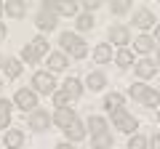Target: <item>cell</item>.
I'll use <instances>...</instances> for the list:
<instances>
[{
  "label": "cell",
  "mask_w": 160,
  "mask_h": 149,
  "mask_svg": "<svg viewBox=\"0 0 160 149\" xmlns=\"http://www.w3.org/2000/svg\"><path fill=\"white\" fill-rule=\"evenodd\" d=\"M128 93H131L136 101H142L144 107H158V104H160V93L155 91V88H149V85H142V83L131 85V88H128Z\"/></svg>",
  "instance_id": "obj_1"
},
{
  "label": "cell",
  "mask_w": 160,
  "mask_h": 149,
  "mask_svg": "<svg viewBox=\"0 0 160 149\" xmlns=\"http://www.w3.org/2000/svg\"><path fill=\"white\" fill-rule=\"evenodd\" d=\"M59 43H62V48H64V51H69V56H75V59H83V56L88 53L86 43L80 40L78 35H72V32H62Z\"/></svg>",
  "instance_id": "obj_2"
},
{
  "label": "cell",
  "mask_w": 160,
  "mask_h": 149,
  "mask_svg": "<svg viewBox=\"0 0 160 149\" xmlns=\"http://www.w3.org/2000/svg\"><path fill=\"white\" fill-rule=\"evenodd\" d=\"M112 123H115V128L123 131V133H133V131H136V120H133V115H128L126 109L112 112Z\"/></svg>",
  "instance_id": "obj_3"
},
{
  "label": "cell",
  "mask_w": 160,
  "mask_h": 149,
  "mask_svg": "<svg viewBox=\"0 0 160 149\" xmlns=\"http://www.w3.org/2000/svg\"><path fill=\"white\" fill-rule=\"evenodd\" d=\"M13 101H16V107L24 109V112H35V107H38V93H35V91H27V88H22V91H16Z\"/></svg>",
  "instance_id": "obj_4"
},
{
  "label": "cell",
  "mask_w": 160,
  "mask_h": 149,
  "mask_svg": "<svg viewBox=\"0 0 160 149\" xmlns=\"http://www.w3.org/2000/svg\"><path fill=\"white\" fill-rule=\"evenodd\" d=\"M32 85H35V91L38 93H53V74L51 72H35V77H32Z\"/></svg>",
  "instance_id": "obj_5"
},
{
  "label": "cell",
  "mask_w": 160,
  "mask_h": 149,
  "mask_svg": "<svg viewBox=\"0 0 160 149\" xmlns=\"http://www.w3.org/2000/svg\"><path fill=\"white\" fill-rule=\"evenodd\" d=\"M109 40H112L115 46L126 48V43H131V32H128V27H123V24H115V27H109Z\"/></svg>",
  "instance_id": "obj_6"
},
{
  "label": "cell",
  "mask_w": 160,
  "mask_h": 149,
  "mask_svg": "<svg viewBox=\"0 0 160 149\" xmlns=\"http://www.w3.org/2000/svg\"><path fill=\"white\" fill-rule=\"evenodd\" d=\"M48 123H51V117H48V112H43V109H35L32 115H29V128H32V131H46Z\"/></svg>",
  "instance_id": "obj_7"
},
{
  "label": "cell",
  "mask_w": 160,
  "mask_h": 149,
  "mask_svg": "<svg viewBox=\"0 0 160 149\" xmlns=\"http://www.w3.org/2000/svg\"><path fill=\"white\" fill-rule=\"evenodd\" d=\"M133 24H136L139 29H149V27L155 24L152 11H147V8H139V11H133Z\"/></svg>",
  "instance_id": "obj_8"
},
{
  "label": "cell",
  "mask_w": 160,
  "mask_h": 149,
  "mask_svg": "<svg viewBox=\"0 0 160 149\" xmlns=\"http://www.w3.org/2000/svg\"><path fill=\"white\" fill-rule=\"evenodd\" d=\"M35 22H38V27H40V29H53V27H56V13H53V11H48V8L43 6Z\"/></svg>",
  "instance_id": "obj_9"
},
{
  "label": "cell",
  "mask_w": 160,
  "mask_h": 149,
  "mask_svg": "<svg viewBox=\"0 0 160 149\" xmlns=\"http://www.w3.org/2000/svg\"><path fill=\"white\" fill-rule=\"evenodd\" d=\"M3 11L8 16H13V19H22L27 13V3H22V0H8V3H3Z\"/></svg>",
  "instance_id": "obj_10"
},
{
  "label": "cell",
  "mask_w": 160,
  "mask_h": 149,
  "mask_svg": "<svg viewBox=\"0 0 160 149\" xmlns=\"http://www.w3.org/2000/svg\"><path fill=\"white\" fill-rule=\"evenodd\" d=\"M51 120L56 123L59 128H69L75 120H78V117H75V112H72V109H56V115H53Z\"/></svg>",
  "instance_id": "obj_11"
},
{
  "label": "cell",
  "mask_w": 160,
  "mask_h": 149,
  "mask_svg": "<svg viewBox=\"0 0 160 149\" xmlns=\"http://www.w3.org/2000/svg\"><path fill=\"white\" fill-rule=\"evenodd\" d=\"M46 8L53 11V13H62V16H75L78 13V6L75 3H46Z\"/></svg>",
  "instance_id": "obj_12"
},
{
  "label": "cell",
  "mask_w": 160,
  "mask_h": 149,
  "mask_svg": "<svg viewBox=\"0 0 160 149\" xmlns=\"http://www.w3.org/2000/svg\"><path fill=\"white\" fill-rule=\"evenodd\" d=\"M155 69H158V64L152 61V59H142V61H136V74L142 77V80H147V77H152Z\"/></svg>",
  "instance_id": "obj_13"
},
{
  "label": "cell",
  "mask_w": 160,
  "mask_h": 149,
  "mask_svg": "<svg viewBox=\"0 0 160 149\" xmlns=\"http://www.w3.org/2000/svg\"><path fill=\"white\" fill-rule=\"evenodd\" d=\"M3 144H6V149H19L24 144V133L22 131H8L6 138H3Z\"/></svg>",
  "instance_id": "obj_14"
},
{
  "label": "cell",
  "mask_w": 160,
  "mask_h": 149,
  "mask_svg": "<svg viewBox=\"0 0 160 149\" xmlns=\"http://www.w3.org/2000/svg\"><path fill=\"white\" fill-rule=\"evenodd\" d=\"M64 133H67V138H69V141H80V138H86V125L75 120L69 128H64Z\"/></svg>",
  "instance_id": "obj_15"
},
{
  "label": "cell",
  "mask_w": 160,
  "mask_h": 149,
  "mask_svg": "<svg viewBox=\"0 0 160 149\" xmlns=\"http://www.w3.org/2000/svg\"><path fill=\"white\" fill-rule=\"evenodd\" d=\"M64 93H67L69 99H78L80 93H83V85H80L78 77H69V80H64Z\"/></svg>",
  "instance_id": "obj_16"
},
{
  "label": "cell",
  "mask_w": 160,
  "mask_h": 149,
  "mask_svg": "<svg viewBox=\"0 0 160 149\" xmlns=\"http://www.w3.org/2000/svg\"><path fill=\"white\" fill-rule=\"evenodd\" d=\"M91 149H112V133H99V136H93Z\"/></svg>",
  "instance_id": "obj_17"
},
{
  "label": "cell",
  "mask_w": 160,
  "mask_h": 149,
  "mask_svg": "<svg viewBox=\"0 0 160 149\" xmlns=\"http://www.w3.org/2000/svg\"><path fill=\"white\" fill-rule=\"evenodd\" d=\"M88 88H91V91H102L104 85H107V77H104L102 72H88Z\"/></svg>",
  "instance_id": "obj_18"
},
{
  "label": "cell",
  "mask_w": 160,
  "mask_h": 149,
  "mask_svg": "<svg viewBox=\"0 0 160 149\" xmlns=\"http://www.w3.org/2000/svg\"><path fill=\"white\" fill-rule=\"evenodd\" d=\"M104 109H107V112H118V109H123V96H120V93H109V96H104Z\"/></svg>",
  "instance_id": "obj_19"
},
{
  "label": "cell",
  "mask_w": 160,
  "mask_h": 149,
  "mask_svg": "<svg viewBox=\"0 0 160 149\" xmlns=\"http://www.w3.org/2000/svg\"><path fill=\"white\" fill-rule=\"evenodd\" d=\"M93 59H96V64H107L109 59H112V48H109L107 43L96 46V51H93Z\"/></svg>",
  "instance_id": "obj_20"
},
{
  "label": "cell",
  "mask_w": 160,
  "mask_h": 149,
  "mask_svg": "<svg viewBox=\"0 0 160 149\" xmlns=\"http://www.w3.org/2000/svg\"><path fill=\"white\" fill-rule=\"evenodd\" d=\"M88 128H91V136L107 133V120L104 117H88Z\"/></svg>",
  "instance_id": "obj_21"
},
{
  "label": "cell",
  "mask_w": 160,
  "mask_h": 149,
  "mask_svg": "<svg viewBox=\"0 0 160 149\" xmlns=\"http://www.w3.org/2000/svg\"><path fill=\"white\" fill-rule=\"evenodd\" d=\"M11 123V101L0 99V128L6 131V125Z\"/></svg>",
  "instance_id": "obj_22"
},
{
  "label": "cell",
  "mask_w": 160,
  "mask_h": 149,
  "mask_svg": "<svg viewBox=\"0 0 160 149\" xmlns=\"http://www.w3.org/2000/svg\"><path fill=\"white\" fill-rule=\"evenodd\" d=\"M48 67H51L53 72L64 69L67 67V56H64V53H51V56H48Z\"/></svg>",
  "instance_id": "obj_23"
},
{
  "label": "cell",
  "mask_w": 160,
  "mask_h": 149,
  "mask_svg": "<svg viewBox=\"0 0 160 149\" xmlns=\"http://www.w3.org/2000/svg\"><path fill=\"white\" fill-rule=\"evenodd\" d=\"M3 67H6V77H19L22 74V61H16V59L3 61Z\"/></svg>",
  "instance_id": "obj_24"
},
{
  "label": "cell",
  "mask_w": 160,
  "mask_h": 149,
  "mask_svg": "<svg viewBox=\"0 0 160 149\" xmlns=\"http://www.w3.org/2000/svg\"><path fill=\"white\" fill-rule=\"evenodd\" d=\"M29 48H32V51L38 53V59H40V56H43V53L48 51V40H46V37H43V35H38V37H35L32 43H29Z\"/></svg>",
  "instance_id": "obj_25"
},
{
  "label": "cell",
  "mask_w": 160,
  "mask_h": 149,
  "mask_svg": "<svg viewBox=\"0 0 160 149\" xmlns=\"http://www.w3.org/2000/svg\"><path fill=\"white\" fill-rule=\"evenodd\" d=\"M152 46H155V40L149 37V35L136 37V51H139V53H149V51H152Z\"/></svg>",
  "instance_id": "obj_26"
},
{
  "label": "cell",
  "mask_w": 160,
  "mask_h": 149,
  "mask_svg": "<svg viewBox=\"0 0 160 149\" xmlns=\"http://www.w3.org/2000/svg\"><path fill=\"white\" fill-rule=\"evenodd\" d=\"M115 61H118V67H131L133 53L128 51V48H120V51H118V56H115Z\"/></svg>",
  "instance_id": "obj_27"
},
{
  "label": "cell",
  "mask_w": 160,
  "mask_h": 149,
  "mask_svg": "<svg viewBox=\"0 0 160 149\" xmlns=\"http://www.w3.org/2000/svg\"><path fill=\"white\" fill-rule=\"evenodd\" d=\"M128 149H147V138L139 136V133H133L131 141H128Z\"/></svg>",
  "instance_id": "obj_28"
},
{
  "label": "cell",
  "mask_w": 160,
  "mask_h": 149,
  "mask_svg": "<svg viewBox=\"0 0 160 149\" xmlns=\"http://www.w3.org/2000/svg\"><path fill=\"white\" fill-rule=\"evenodd\" d=\"M75 24H78V29H91L93 27V16H91V13H83V16H78Z\"/></svg>",
  "instance_id": "obj_29"
},
{
  "label": "cell",
  "mask_w": 160,
  "mask_h": 149,
  "mask_svg": "<svg viewBox=\"0 0 160 149\" xmlns=\"http://www.w3.org/2000/svg\"><path fill=\"white\" fill-rule=\"evenodd\" d=\"M53 104H56L59 109H67V104H69V96L64 91H59V93H53Z\"/></svg>",
  "instance_id": "obj_30"
},
{
  "label": "cell",
  "mask_w": 160,
  "mask_h": 149,
  "mask_svg": "<svg viewBox=\"0 0 160 149\" xmlns=\"http://www.w3.org/2000/svg\"><path fill=\"white\" fill-rule=\"evenodd\" d=\"M22 59H24L27 64H35V61H38V53H35L29 46H24V48H22Z\"/></svg>",
  "instance_id": "obj_31"
},
{
  "label": "cell",
  "mask_w": 160,
  "mask_h": 149,
  "mask_svg": "<svg viewBox=\"0 0 160 149\" xmlns=\"http://www.w3.org/2000/svg\"><path fill=\"white\" fill-rule=\"evenodd\" d=\"M128 8H131V3H126V0H120V3H112V13H126Z\"/></svg>",
  "instance_id": "obj_32"
},
{
  "label": "cell",
  "mask_w": 160,
  "mask_h": 149,
  "mask_svg": "<svg viewBox=\"0 0 160 149\" xmlns=\"http://www.w3.org/2000/svg\"><path fill=\"white\" fill-rule=\"evenodd\" d=\"M99 6H102V3H99V0H88V3H86V6H83V8H86V11L91 13V11H96Z\"/></svg>",
  "instance_id": "obj_33"
},
{
  "label": "cell",
  "mask_w": 160,
  "mask_h": 149,
  "mask_svg": "<svg viewBox=\"0 0 160 149\" xmlns=\"http://www.w3.org/2000/svg\"><path fill=\"white\" fill-rule=\"evenodd\" d=\"M6 35H8V29H6V24H3V22H0V43H3V40H6Z\"/></svg>",
  "instance_id": "obj_34"
},
{
  "label": "cell",
  "mask_w": 160,
  "mask_h": 149,
  "mask_svg": "<svg viewBox=\"0 0 160 149\" xmlns=\"http://www.w3.org/2000/svg\"><path fill=\"white\" fill-rule=\"evenodd\" d=\"M152 149H160V133H155V136H152Z\"/></svg>",
  "instance_id": "obj_35"
},
{
  "label": "cell",
  "mask_w": 160,
  "mask_h": 149,
  "mask_svg": "<svg viewBox=\"0 0 160 149\" xmlns=\"http://www.w3.org/2000/svg\"><path fill=\"white\" fill-rule=\"evenodd\" d=\"M56 149H75V147H72V144H69V141H62V144H59Z\"/></svg>",
  "instance_id": "obj_36"
},
{
  "label": "cell",
  "mask_w": 160,
  "mask_h": 149,
  "mask_svg": "<svg viewBox=\"0 0 160 149\" xmlns=\"http://www.w3.org/2000/svg\"><path fill=\"white\" fill-rule=\"evenodd\" d=\"M155 40L160 43V24H158V29H155Z\"/></svg>",
  "instance_id": "obj_37"
},
{
  "label": "cell",
  "mask_w": 160,
  "mask_h": 149,
  "mask_svg": "<svg viewBox=\"0 0 160 149\" xmlns=\"http://www.w3.org/2000/svg\"><path fill=\"white\" fill-rule=\"evenodd\" d=\"M155 61H158V64H160V51H158V59H155Z\"/></svg>",
  "instance_id": "obj_38"
},
{
  "label": "cell",
  "mask_w": 160,
  "mask_h": 149,
  "mask_svg": "<svg viewBox=\"0 0 160 149\" xmlns=\"http://www.w3.org/2000/svg\"><path fill=\"white\" fill-rule=\"evenodd\" d=\"M0 13H3V3H0Z\"/></svg>",
  "instance_id": "obj_39"
},
{
  "label": "cell",
  "mask_w": 160,
  "mask_h": 149,
  "mask_svg": "<svg viewBox=\"0 0 160 149\" xmlns=\"http://www.w3.org/2000/svg\"><path fill=\"white\" fill-rule=\"evenodd\" d=\"M0 67H3V59H0Z\"/></svg>",
  "instance_id": "obj_40"
},
{
  "label": "cell",
  "mask_w": 160,
  "mask_h": 149,
  "mask_svg": "<svg viewBox=\"0 0 160 149\" xmlns=\"http://www.w3.org/2000/svg\"><path fill=\"white\" fill-rule=\"evenodd\" d=\"M158 120H160V112H158Z\"/></svg>",
  "instance_id": "obj_41"
},
{
  "label": "cell",
  "mask_w": 160,
  "mask_h": 149,
  "mask_svg": "<svg viewBox=\"0 0 160 149\" xmlns=\"http://www.w3.org/2000/svg\"><path fill=\"white\" fill-rule=\"evenodd\" d=\"M0 88H3V83H0Z\"/></svg>",
  "instance_id": "obj_42"
}]
</instances>
